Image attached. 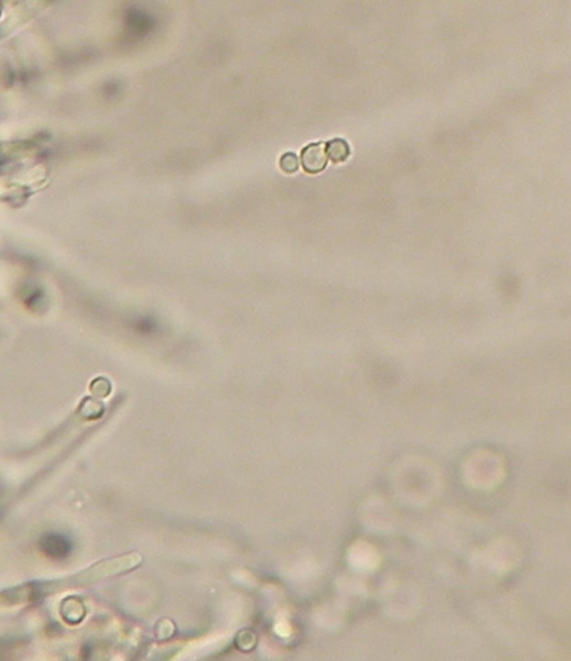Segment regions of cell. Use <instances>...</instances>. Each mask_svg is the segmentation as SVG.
Returning a JSON list of instances; mask_svg holds the SVG:
<instances>
[{
	"label": "cell",
	"instance_id": "1",
	"mask_svg": "<svg viewBox=\"0 0 571 661\" xmlns=\"http://www.w3.org/2000/svg\"><path fill=\"white\" fill-rule=\"evenodd\" d=\"M328 157L326 153V144L308 145L301 152V166L308 173H319L326 168Z\"/></svg>",
	"mask_w": 571,
	"mask_h": 661
},
{
	"label": "cell",
	"instance_id": "2",
	"mask_svg": "<svg viewBox=\"0 0 571 661\" xmlns=\"http://www.w3.org/2000/svg\"><path fill=\"white\" fill-rule=\"evenodd\" d=\"M326 153L333 163L345 161L350 155L349 144L342 138H333L326 144Z\"/></svg>",
	"mask_w": 571,
	"mask_h": 661
},
{
	"label": "cell",
	"instance_id": "3",
	"mask_svg": "<svg viewBox=\"0 0 571 661\" xmlns=\"http://www.w3.org/2000/svg\"><path fill=\"white\" fill-rule=\"evenodd\" d=\"M68 545L66 544V542L61 537H56V536H52V537H48L44 544H43V549L45 551V553H48L52 557H61L65 554V551L68 549Z\"/></svg>",
	"mask_w": 571,
	"mask_h": 661
},
{
	"label": "cell",
	"instance_id": "4",
	"mask_svg": "<svg viewBox=\"0 0 571 661\" xmlns=\"http://www.w3.org/2000/svg\"><path fill=\"white\" fill-rule=\"evenodd\" d=\"M280 166H281L283 172L295 173L298 170V166H300L298 155L294 153H286L284 155H282Z\"/></svg>",
	"mask_w": 571,
	"mask_h": 661
}]
</instances>
